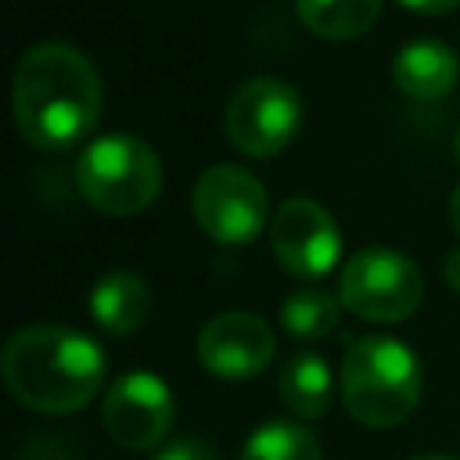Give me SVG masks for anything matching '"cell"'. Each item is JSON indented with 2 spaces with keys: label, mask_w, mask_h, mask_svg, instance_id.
I'll use <instances>...</instances> for the list:
<instances>
[{
  "label": "cell",
  "mask_w": 460,
  "mask_h": 460,
  "mask_svg": "<svg viewBox=\"0 0 460 460\" xmlns=\"http://www.w3.org/2000/svg\"><path fill=\"white\" fill-rule=\"evenodd\" d=\"M104 104V86L93 61L61 40L29 47L14 68V126L25 144L40 151H61L83 140Z\"/></svg>",
  "instance_id": "6da1fadb"
},
{
  "label": "cell",
  "mask_w": 460,
  "mask_h": 460,
  "mask_svg": "<svg viewBox=\"0 0 460 460\" xmlns=\"http://www.w3.org/2000/svg\"><path fill=\"white\" fill-rule=\"evenodd\" d=\"M0 370L22 406L36 413H75L104 381V352L75 327L36 323L7 338Z\"/></svg>",
  "instance_id": "7a4b0ae2"
},
{
  "label": "cell",
  "mask_w": 460,
  "mask_h": 460,
  "mask_svg": "<svg viewBox=\"0 0 460 460\" xmlns=\"http://www.w3.org/2000/svg\"><path fill=\"white\" fill-rule=\"evenodd\" d=\"M420 363L417 356L385 334L356 338L341 359V399L345 410L367 428H395L420 402Z\"/></svg>",
  "instance_id": "3957f363"
},
{
  "label": "cell",
  "mask_w": 460,
  "mask_h": 460,
  "mask_svg": "<svg viewBox=\"0 0 460 460\" xmlns=\"http://www.w3.org/2000/svg\"><path fill=\"white\" fill-rule=\"evenodd\" d=\"M79 194L108 216H137L162 194V162L155 147L129 133L90 140L75 158Z\"/></svg>",
  "instance_id": "277c9868"
},
{
  "label": "cell",
  "mask_w": 460,
  "mask_h": 460,
  "mask_svg": "<svg viewBox=\"0 0 460 460\" xmlns=\"http://www.w3.org/2000/svg\"><path fill=\"white\" fill-rule=\"evenodd\" d=\"M420 298L424 277L395 248H359L338 273V302L370 323H399L417 313Z\"/></svg>",
  "instance_id": "5b68a950"
},
{
  "label": "cell",
  "mask_w": 460,
  "mask_h": 460,
  "mask_svg": "<svg viewBox=\"0 0 460 460\" xmlns=\"http://www.w3.org/2000/svg\"><path fill=\"white\" fill-rule=\"evenodd\" d=\"M302 126V97L277 75H252L244 79L223 111L226 140L248 158H273L280 155Z\"/></svg>",
  "instance_id": "8992f818"
},
{
  "label": "cell",
  "mask_w": 460,
  "mask_h": 460,
  "mask_svg": "<svg viewBox=\"0 0 460 460\" xmlns=\"http://www.w3.org/2000/svg\"><path fill=\"white\" fill-rule=\"evenodd\" d=\"M190 212L205 237L216 244H248L266 226V187L244 165H212L194 180Z\"/></svg>",
  "instance_id": "52a82bcc"
},
{
  "label": "cell",
  "mask_w": 460,
  "mask_h": 460,
  "mask_svg": "<svg viewBox=\"0 0 460 460\" xmlns=\"http://www.w3.org/2000/svg\"><path fill=\"white\" fill-rule=\"evenodd\" d=\"M270 244H273L277 262L288 273L302 277V280L331 273L338 266V255H341L338 223L313 198H288L273 212V219H270Z\"/></svg>",
  "instance_id": "ba28073f"
},
{
  "label": "cell",
  "mask_w": 460,
  "mask_h": 460,
  "mask_svg": "<svg viewBox=\"0 0 460 460\" xmlns=\"http://www.w3.org/2000/svg\"><path fill=\"white\" fill-rule=\"evenodd\" d=\"M172 392L151 370L122 374L104 395V428L126 449H155L172 428Z\"/></svg>",
  "instance_id": "9c48e42d"
},
{
  "label": "cell",
  "mask_w": 460,
  "mask_h": 460,
  "mask_svg": "<svg viewBox=\"0 0 460 460\" xmlns=\"http://www.w3.org/2000/svg\"><path fill=\"white\" fill-rule=\"evenodd\" d=\"M277 349V338L270 323L255 313H219L198 331V359L208 374L226 381L255 377L270 367Z\"/></svg>",
  "instance_id": "30bf717a"
},
{
  "label": "cell",
  "mask_w": 460,
  "mask_h": 460,
  "mask_svg": "<svg viewBox=\"0 0 460 460\" xmlns=\"http://www.w3.org/2000/svg\"><path fill=\"white\" fill-rule=\"evenodd\" d=\"M460 61L453 54V47H446L442 40H413L406 47H399L395 61H392V79L399 86L402 97L410 101H442L453 83H456Z\"/></svg>",
  "instance_id": "8fae6325"
},
{
  "label": "cell",
  "mask_w": 460,
  "mask_h": 460,
  "mask_svg": "<svg viewBox=\"0 0 460 460\" xmlns=\"http://www.w3.org/2000/svg\"><path fill=\"white\" fill-rule=\"evenodd\" d=\"M147 309H151V291L129 270H108L90 288V316L101 331L115 338L140 331L147 320Z\"/></svg>",
  "instance_id": "7c38bea8"
},
{
  "label": "cell",
  "mask_w": 460,
  "mask_h": 460,
  "mask_svg": "<svg viewBox=\"0 0 460 460\" xmlns=\"http://www.w3.org/2000/svg\"><path fill=\"white\" fill-rule=\"evenodd\" d=\"M295 14L323 40H356L381 18V0H295Z\"/></svg>",
  "instance_id": "4fadbf2b"
},
{
  "label": "cell",
  "mask_w": 460,
  "mask_h": 460,
  "mask_svg": "<svg viewBox=\"0 0 460 460\" xmlns=\"http://www.w3.org/2000/svg\"><path fill=\"white\" fill-rule=\"evenodd\" d=\"M331 392H334L331 370H327V363L320 356L298 352V356H291L284 363V370H280V399H284V406L291 413H298L305 420L323 417V410L331 402Z\"/></svg>",
  "instance_id": "5bb4252c"
},
{
  "label": "cell",
  "mask_w": 460,
  "mask_h": 460,
  "mask_svg": "<svg viewBox=\"0 0 460 460\" xmlns=\"http://www.w3.org/2000/svg\"><path fill=\"white\" fill-rule=\"evenodd\" d=\"M338 313L341 302L320 288H298L280 302V323L288 334L302 338V341H316L327 338L338 327Z\"/></svg>",
  "instance_id": "9a60e30c"
},
{
  "label": "cell",
  "mask_w": 460,
  "mask_h": 460,
  "mask_svg": "<svg viewBox=\"0 0 460 460\" xmlns=\"http://www.w3.org/2000/svg\"><path fill=\"white\" fill-rule=\"evenodd\" d=\"M241 460H323V456H320L316 438L302 424L270 420L248 435Z\"/></svg>",
  "instance_id": "2e32d148"
},
{
  "label": "cell",
  "mask_w": 460,
  "mask_h": 460,
  "mask_svg": "<svg viewBox=\"0 0 460 460\" xmlns=\"http://www.w3.org/2000/svg\"><path fill=\"white\" fill-rule=\"evenodd\" d=\"M155 460H219V456H216L212 446H205V442H198V438H183V442L165 446Z\"/></svg>",
  "instance_id": "e0dca14e"
},
{
  "label": "cell",
  "mask_w": 460,
  "mask_h": 460,
  "mask_svg": "<svg viewBox=\"0 0 460 460\" xmlns=\"http://www.w3.org/2000/svg\"><path fill=\"white\" fill-rule=\"evenodd\" d=\"M399 4L417 11V14H446V11L460 7V0H399Z\"/></svg>",
  "instance_id": "ac0fdd59"
},
{
  "label": "cell",
  "mask_w": 460,
  "mask_h": 460,
  "mask_svg": "<svg viewBox=\"0 0 460 460\" xmlns=\"http://www.w3.org/2000/svg\"><path fill=\"white\" fill-rule=\"evenodd\" d=\"M442 273H446V284H449L453 291H460V248L446 255V266H442Z\"/></svg>",
  "instance_id": "d6986e66"
},
{
  "label": "cell",
  "mask_w": 460,
  "mask_h": 460,
  "mask_svg": "<svg viewBox=\"0 0 460 460\" xmlns=\"http://www.w3.org/2000/svg\"><path fill=\"white\" fill-rule=\"evenodd\" d=\"M449 223H453V230L460 234V183H456L453 194H449Z\"/></svg>",
  "instance_id": "ffe728a7"
},
{
  "label": "cell",
  "mask_w": 460,
  "mask_h": 460,
  "mask_svg": "<svg viewBox=\"0 0 460 460\" xmlns=\"http://www.w3.org/2000/svg\"><path fill=\"white\" fill-rule=\"evenodd\" d=\"M413 460H453V456H442V453H428V456H413Z\"/></svg>",
  "instance_id": "44dd1931"
},
{
  "label": "cell",
  "mask_w": 460,
  "mask_h": 460,
  "mask_svg": "<svg viewBox=\"0 0 460 460\" xmlns=\"http://www.w3.org/2000/svg\"><path fill=\"white\" fill-rule=\"evenodd\" d=\"M456 158H460V133H456Z\"/></svg>",
  "instance_id": "7402d4cb"
}]
</instances>
